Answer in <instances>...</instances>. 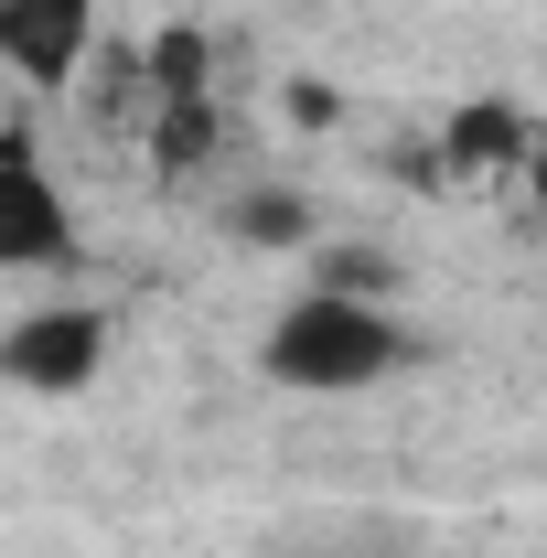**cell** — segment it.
Masks as SVG:
<instances>
[{"label":"cell","instance_id":"obj_5","mask_svg":"<svg viewBox=\"0 0 547 558\" xmlns=\"http://www.w3.org/2000/svg\"><path fill=\"white\" fill-rule=\"evenodd\" d=\"M526 150H537L526 108H515V97H473V108H451V130H440V172L473 183V172H505V161H526Z\"/></svg>","mask_w":547,"mask_h":558},{"label":"cell","instance_id":"obj_7","mask_svg":"<svg viewBox=\"0 0 547 558\" xmlns=\"http://www.w3.org/2000/svg\"><path fill=\"white\" fill-rule=\"evenodd\" d=\"M387 258H365V247H343V258H323V279H312V290H343V301H376V290H387Z\"/></svg>","mask_w":547,"mask_h":558},{"label":"cell","instance_id":"obj_1","mask_svg":"<svg viewBox=\"0 0 547 558\" xmlns=\"http://www.w3.org/2000/svg\"><path fill=\"white\" fill-rule=\"evenodd\" d=\"M269 387H301V398H354L376 376L409 365V333L387 301H343V290H301L290 312L269 323Z\"/></svg>","mask_w":547,"mask_h":558},{"label":"cell","instance_id":"obj_2","mask_svg":"<svg viewBox=\"0 0 547 558\" xmlns=\"http://www.w3.org/2000/svg\"><path fill=\"white\" fill-rule=\"evenodd\" d=\"M97 365H108V323L97 312H22L11 333H0V376L22 387V398H75V387H97Z\"/></svg>","mask_w":547,"mask_h":558},{"label":"cell","instance_id":"obj_4","mask_svg":"<svg viewBox=\"0 0 547 558\" xmlns=\"http://www.w3.org/2000/svg\"><path fill=\"white\" fill-rule=\"evenodd\" d=\"M86 44H97V0H0V65L22 86H44V97L75 86Z\"/></svg>","mask_w":547,"mask_h":558},{"label":"cell","instance_id":"obj_8","mask_svg":"<svg viewBox=\"0 0 547 558\" xmlns=\"http://www.w3.org/2000/svg\"><path fill=\"white\" fill-rule=\"evenodd\" d=\"M526 183H537V215H547V130H537V150H526Z\"/></svg>","mask_w":547,"mask_h":558},{"label":"cell","instance_id":"obj_6","mask_svg":"<svg viewBox=\"0 0 547 558\" xmlns=\"http://www.w3.org/2000/svg\"><path fill=\"white\" fill-rule=\"evenodd\" d=\"M236 236H247V247H301L312 215L290 205V194H247V205H236Z\"/></svg>","mask_w":547,"mask_h":558},{"label":"cell","instance_id":"obj_3","mask_svg":"<svg viewBox=\"0 0 547 558\" xmlns=\"http://www.w3.org/2000/svg\"><path fill=\"white\" fill-rule=\"evenodd\" d=\"M75 258V215L54 194V172L33 161V140L0 130V269H65Z\"/></svg>","mask_w":547,"mask_h":558}]
</instances>
